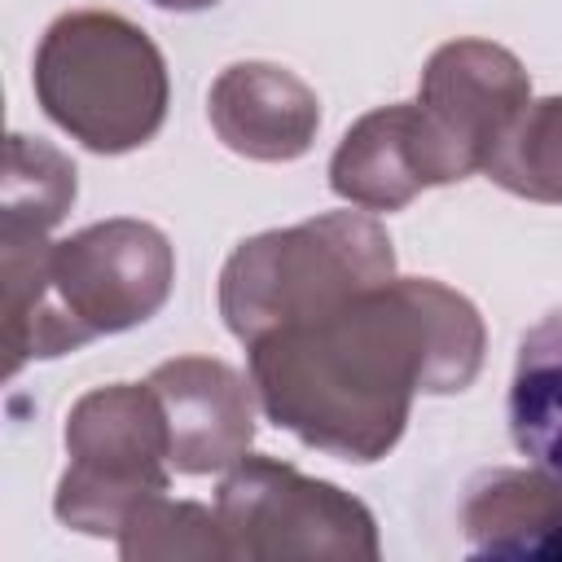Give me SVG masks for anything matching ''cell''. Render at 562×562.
<instances>
[{
  "label": "cell",
  "instance_id": "4",
  "mask_svg": "<svg viewBox=\"0 0 562 562\" xmlns=\"http://www.w3.org/2000/svg\"><path fill=\"white\" fill-rule=\"evenodd\" d=\"M35 97L53 123L97 154L145 145L167 114V66L119 13H66L35 53Z\"/></svg>",
  "mask_w": 562,
  "mask_h": 562
},
{
  "label": "cell",
  "instance_id": "11",
  "mask_svg": "<svg viewBox=\"0 0 562 562\" xmlns=\"http://www.w3.org/2000/svg\"><path fill=\"white\" fill-rule=\"evenodd\" d=\"M461 527L479 553H562V479L487 470L465 487Z\"/></svg>",
  "mask_w": 562,
  "mask_h": 562
},
{
  "label": "cell",
  "instance_id": "16",
  "mask_svg": "<svg viewBox=\"0 0 562 562\" xmlns=\"http://www.w3.org/2000/svg\"><path fill=\"white\" fill-rule=\"evenodd\" d=\"M158 9H180V13H189V9H206V4H220V0H154Z\"/></svg>",
  "mask_w": 562,
  "mask_h": 562
},
{
  "label": "cell",
  "instance_id": "1",
  "mask_svg": "<svg viewBox=\"0 0 562 562\" xmlns=\"http://www.w3.org/2000/svg\"><path fill=\"white\" fill-rule=\"evenodd\" d=\"M246 347L255 395L277 426L329 457L378 461L404 435L417 391L452 395L474 382L483 321L439 281L391 277Z\"/></svg>",
  "mask_w": 562,
  "mask_h": 562
},
{
  "label": "cell",
  "instance_id": "12",
  "mask_svg": "<svg viewBox=\"0 0 562 562\" xmlns=\"http://www.w3.org/2000/svg\"><path fill=\"white\" fill-rule=\"evenodd\" d=\"M509 435L527 461L562 479V307L536 321L518 342Z\"/></svg>",
  "mask_w": 562,
  "mask_h": 562
},
{
  "label": "cell",
  "instance_id": "10",
  "mask_svg": "<svg viewBox=\"0 0 562 562\" xmlns=\"http://www.w3.org/2000/svg\"><path fill=\"white\" fill-rule=\"evenodd\" d=\"M439 184L413 101L369 110L334 149L329 189L364 211H400Z\"/></svg>",
  "mask_w": 562,
  "mask_h": 562
},
{
  "label": "cell",
  "instance_id": "3",
  "mask_svg": "<svg viewBox=\"0 0 562 562\" xmlns=\"http://www.w3.org/2000/svg\"><path fill=\"white\" fill-rule=\"evenodd\" d=\"M391 272L395 250L382 224L364 211H329L241 241L220 272V312L241 342H255L277 325L391 281Z\"/></svg>",
  "mask_w": 562,
  "mask_h": 562
},
{
  "label": "cell",
  "instance_id": "9",
  "mask_svg": "<svg viewBox=\"0 0 562 562\" xmlns=\"http://www.w3.org/2000/svg\"><path fill=\"white\" fill-rule=\"evenodd\" d=\"M211 127L215 136L259 162H290L307 154L321 127L316 92L285 66L272 61H237L211 83Z\"/></svg>",
  "mask_w": 562,
  "mask_h": 562
},
{
  "label": "cell",
  "instance_id": "13",
  "mask_svg": "<svg viewBox=\"0 0 562 562\" xmlns=\"http://www.w3.org/2000/svg\"><path fill=\"white\" fill-rule=\"evenodd\" d=\"M483 171L518 198L562 202V97L527 101Z\"/></svg>",
  "mask_w": 562,
  "mask_h": 562
},
{
  "label": "cell",
  "instance_id": "6",
  "mask_svg": "<svg viewBox=\"0 0 562 562\" xmlns=\"http://www.w3.org/2000/svg\"><path fill=\"white\" fill-rule=\"evenodd\" d=\"M228 558H378L373 514L334 483L241 457L215 492Z\"/></svg>",
  "mask_w": 562,
  "mask_h": 562
},
{
  "label": "cell",
  "instance_id": "8",
  "mask_svg": "<svg viewBox=\"0 0 562 562\" xmlns=\"http://www.w3.org/2000/svg\"><path fill=\"white\" fill-rule=\"evenodd\" d=\"M149 391L162 404L171 435V465L180 474H211L237 465L255 435L250 391L224 364L206 356H180L149 373Z\"/></svg>",
  "mask_w": 562,
  "mask_h": 562
},
{
  "label": "cell",
  "instance_id": "15",
  "mask_svg": "<svg viewBox=\"0 0 562 562\" xmlns=\"http://www.w3.org/2000/svg\"><path fill=\"white\" fill-rule=\"evenodd\" d=\"M123 558H228L220 518L193 501L154 496L119 536Z\"/></svg>",
  "mask_w": 562,
  "mask_h": 562
},
{
  "label": "cell",
  "instance_id": "14",
  "mask_svg": "<svg viewBox=\"0 0 562 562\" xmlns=\"http://www.w3.org/2000/svg\"><path fill=\"white\" fill-rule=\"evenodd\" d=\"M75 202V167L44 140L9 136L4 176V241L44 237Z\"/></svg>",
  "mask_w": 562,
  "mask_h": 562
},
{
  "label": "cell",
  "instance_id": "5",
  "mask_svg": "<svg viewBox=\"0 0 562 562\" xmlns=\"http://www.w3.org/2000/svg\"><path fill=\"white\" fill-rule=\"evenodd\" d=\"M66 452L70 465L57 483V518L88 536H123V527L167 492L171 435L149 382L88 391L70 408Z\"/></svg>",
  "mask_w": 562,
  "mask_h": 562
},
{
  "label": "cell",
  "instance_id": "2",
  "mask_svg": "<svg viewBox=\"0 0 562 562\" xmlns=\"http://www.w3.org/2000/svg\"><path fill=\"white\" fill-rule=\"evenodd\" d=\"M176 281L167 237L140 220H105L70 241H4L9 373L26 356H61L97 334L149 321Z\"/></svg>",
  "mask_w": 562,
  "mask_h": 562
},
{
  "label": "cell",
  "instance_id": "7",
  "mask_svg": "<svg viewBox=\"0 0 562 562\" xmlns=\"http://www.w3.org/2000/svg\"><path fill=\"white\" fill-rule=\"evenodd\" d=\"M527 70L518 57L487 40H452L430 53L422 70L417 119L435 162V180L452 184L483 171L505 127L527 105Z\"/></svg>",
  "mask_w": 562,
  "mask_h": 562
}]
</instances>
